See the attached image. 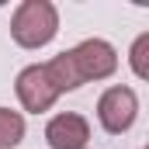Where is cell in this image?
Returning <instances> with one entry per match:
<instances>
[{"label":"cell","instance_id":"obj_6","mask_svg":"<svg viewBox=\"0 0 149 149\" xmlns=\"http://www.w3.org/2000/svg\"><path fill=\"white\" fill-rule=\"evenodd\" d=\"M24 139V118L10 108H0V149H14Z\"/></svg>","mask_w":149,"mask_h":149},{"label":"cell","instance_id":"obj_5","mask_svg":"<svg viewBox=\"0 0 149 149\" xmlns=\"http://www.w3.org/2000/svg\"><path fill=\"white\" fill-rule=\"evenodd\" d=\"M45 139L52 149H87V139H90V125L83 114H56L45 128Z\"/></svg>","mask_w":149,"mask_h":149},{"label":"cell","instance_id":"obj_7","mask_svg":"<svg viewBox=\"0 0 149 149\" xmlns=\"http://www.w3.org/2000/svg\"><path fill=\"white\" fill-rule=\"evenodd\" d=\"M146 49H149V35H139V38H135V45H132V70H135V76H149Z\"/></svg>","mask_w":149,"mask_h":149},{"label":"cell","instance_id":"obj_2","mask_svg":"<svg viewBox=\"0 0 149 149\" xmlns=\"http://www.w3.org/2000/svg\"><path fill=\"white\" fill-rule=\"evenodd\" d=\"M70 59H73V70L80 76V83L87 80H104L118 70V52L104 38H87L80 42L76 49H70Z\"/></svg>","mask_w":149,"mask_h":149},{"label":"cell","instance_id":"obj_3","mask_svg":"<svg viewBox=\"0 0 149 149\" xmlns=\"http://www.w3.org/2000/svg\"><path fill=\"white\" fill-rule=\"evenodd\" d=\"M135 114H139V97H135L132 87H111L97 101V118H101V125L111 135L128 132L132 121H135Z\"/></svg>","mask_w":149,"mask_h":149},{"label":"cell","instance_id":"obj_1","mask_svg":"<svg viewBox=\"0 0 149 149\" xmlns=\"http://www.w3.org/2000/svg\"><path fill=\"white\" fill-rule=\"evenodd\" d=\"M59 31V14L49 0H24L10 17V35L24 49H42Z\"/></svg>","mask_w":149,"mask_h":149},{"label":"cell","instance_id":"obj_4","mask_svg":"<svg viewBox=\"0 0 149 149\" xmlns=\"http://www.w3.org/2000/svg\"><path fill=\"white\" fill-rule=\"evenodd\" d=\"M17 97H21L24 111L38 114V111H49L59 94H56L52 80L45 76V66H28V70L17 73Z\"/></svg>","mask_w":149,"mask_h":149}]
</instances>
